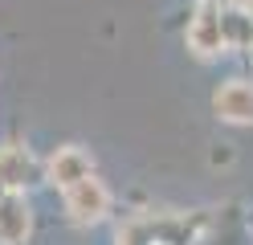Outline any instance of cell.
Returning a JSON list of instances; mask_svg holds the SVG:
<instances>
[{"label": "cell", "mask_w": 253, "mask_h": 245, "mask_svg": "<svg viewBox=\"0 0 253 245\" xmlns=\"http://www.w3.org/2000/svg\"><path fill=\"white\" fill-rule=\"evenodd\" d=\"M225 4H233V0H225Z\"/></svg>", "instance_id": "cell-10"}, {"label": "cell", "mask_w": 253, "mask_h": 245, "mask_svg": "<svg viewBox=\"0 0 253 245\" xmlns=\"http://www.w3.org/2000/svg\"><path fill=\"white\" fill-rule=\"evenodd\" d=\"M249 57H253V49H249Z\"/></svg>", "instance_id": "cell-11"}, {"label": "cell", "mask_w": 253, "mask_h": 245, "mask_svg": "<svg viewBox=\"0 0 253 245\" xmlns=\"http://www.w3.org/2000/svg\"><path fill=\"white\" fill-rule=\"evenodd\" d=\"M86 176H94V159H90V151L86 147H57V151L49 155V163H45V180L57 188V192H66V188H74L78 180H86Z\"/></svg>", "instance_id": "cell-4"}, {"label": "cell", "mask_w": 253, "mask_h": 245, "mask_svg": "<svg viewBox=\"0 0 253 245\" xmlns=\"http://www.w3.org/2000/svg\"><path fill=\"white\" fill-rule=\"evenodd\" d=\"M61 204H66L74 225H98V221H106V212H110V188L102 184L98 176H86V180H78L74 188L61 192Z\"/></svg>", "instance_id": "cell-2"}, {"label": "cell", "mask_w": 253, "mask_h": 245, "mask_svg": "<svg viewBox=\"0 0 253 245\" xmlns=\"http://www.w3.org/2000/svg\"><path fill=\"white\" fill-rule=\"evenodd\" d=\"M4 196H8V184H4V180H0V200H4Z\"/></svg>", "instance_id": "cell-8"}, {"label": "cell", "mask_w": 253, "mask_h": 245, "mask_svg": "<svg viewBox=\"0 0 253 245\" xmlns=\"http://www.w3.org/2000/svg\"><path fill=\"white\" fill-rule=\"evenodd\" d=\"M225 45L237 53L253 49V8L245 4H225Z\"/></svg>", "instance_id": "cell-7"}, {"label": "cell", "mask_w": 253, "mask_h": 245, "mask_svg": "<svg viewBox=\"0 0 253 245\" xmlns=\"http://www.w3.org/2000/svg\"><path fill=\"white\" fill-rule=\"evenodd\" d=\"M212 110H216V119H225L233 127H249L253 123V82L249 78L220 82V90L212 94Z\"/></svg>", "instance_id": "cell-3"}, {"label": "cell", "mask_w": 253, "mask_h": 245, "mask_svg": "<svg viewBox=\"0 0 253 245\" xmlns=\"http://www.w3.org/2000/svg\"><path fill=\"white\" fill-rule=\"evenodd\" d=\"M0 180L8 184V192H29L41 180V168H37V159L29 155V147H21V143L0 147Z\"/></svg>", "instance_id": "cell-6"}, {"label": "cell", "mask_w": 253, "mask_h": 245, "mask_svg": "<svg viewBox=\"0 0 253 245\" xmlns=\"http://www.w3.org/2000/svg\"><path fill=\"white\" fill-rule=\"evenodd\" d=\"M233 4H245V8H253V0H233Z\"/></svg>", "instance_id": "cell-9"}, {"label": "cell", "mask_w": 253, "mask_h": 245, "mask_svg": "<svg viewBox=\"0 0 253 245\" xmlns=\"http://www.w3.org/2000/svg\"><path fill=\"white\" fill-rule=\"evenodd\" d=\"M184 41L196 57H220L225 53V0H200V4L188 12V29Z\"/></svg>", "instance_id": "cell-1"}, {"label": "cell", "mask_w": 253, "mask_h": 245, "mask_svg": "<svg viewBox=\"0 0 253 245\" xmlns=\"http://www.w3.org/2000/svg\"><path fill=\"white\" fill-rule=\"evenodd\" d=\"M33 233V204L25 192H8L0 200V245H25Z\"/></svg>", "instance_id": "cell-5"}]
</instances>
